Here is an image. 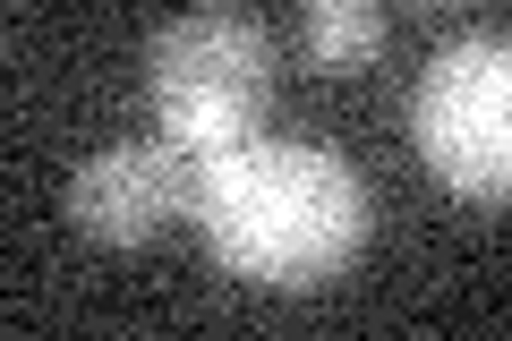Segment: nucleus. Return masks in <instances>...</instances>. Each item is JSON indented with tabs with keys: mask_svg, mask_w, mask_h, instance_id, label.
Segmentation results:
<instances>
[{
	"mask_svg": "<svg viewBox=\"0 0 512 341\" xmlns=\"http://www.w3.org/2000/svg\"><path fill=\"white\" fill-rule=\"evenodd\" d=\"M146 94H154V128L180 154L214 162L248 145L274 111V43L239 9H188L146 43Z\"/></svg>",
	"mask_w": 512,
	"mask_h": 341,
	"instance_id": "f03ea898",
	"label": "nucleus"
},
{
	"mask_svg": "<svg viewBox=\"0 0 512 341\" xmlns=\"http://www.w3.org/2000/svg\"><path fill=\"white\" fill-rule=\"evenodd\" d=\"M308 60L325 77H350L384 52V0H308Z\"/></svg>",
	"mask_w": 512,
	"mask_h": 341,
	"instance_id": "39448f33",
	"label": "nucleus"
},
{
	"mask_svg": "<svg viewBox=\"0 0 512 341\" xmlns=\"http://www.w3.org/2000/svg\"><path fill=\"white\" fill-rule=\"evenodd\" d=\"M197 180H205V162L180 154L171 137L103 145V154L77 162V180H69V222L94 248H146L154 231H171L180 214H197Z\"/></svg>",
	"mask_w": 512,
	"mask_h": 341,
	"instance_id": "20e7f679",
	"label": "nucleus"
},
{
	"mask_svg": "<svg viewBox=\"0 0 512 341\" xmlns=\"http://www.w3.org/2000/svg\"><path fill=\"white\" fill-rule=\"evenodd\" d=\"M419 162L461 205H512V35H461L410 94Z\"/></svg>",
	"mask_w": 512,
	"mask_h": 341,
	"instance_id": "7ed1b4c3",
	"label": "nucleus"
},
{
	"mask_svg": "<svg viewBox=\"0 0 512 341\" xmlns=\"http://www.w3.org/2000/svg\"><path fill=\"white\" fill-rule=\"evenodd\" d=\"M197 231L214 265L256 290H325L367 248V180L333 145L248 137L205 162Z\"/></svg>",
	"mask_w": 512,
	"mask_h": 341,
	"instance_id": "f257e3e1",
	"label": "nucleus"
}]
</instances>
